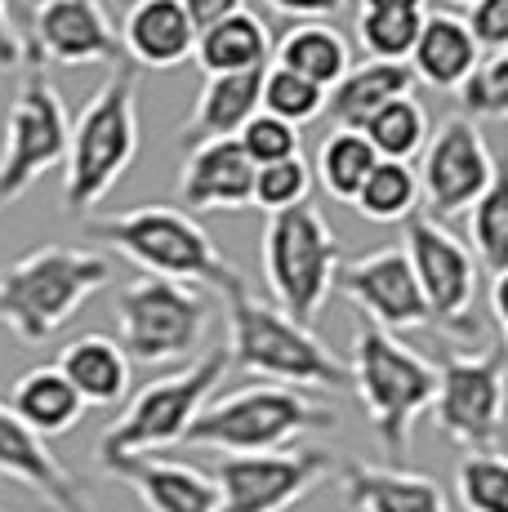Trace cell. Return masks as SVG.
Returning a JSON list of instances; mask_svg holds the SVG:
<instances>
[{"label": "cell", "mask_w": 508, "mask_h": 512, "mask_svg": "<svg viewBox=\"0 0 508 512\" xmlns=\"http://www.w3.org/2000/svg\"><path fill=\"white\" fill-rule=\"evenodd\" d=\"M344 263L339 232L321 219L317 205L268 214V228L259 236V268L272 294V308L286 312L299 326H312L335 290V272Z\"/></svg>", "instance_id": "7"}, {"label": "cell", "mask_w": 508, "mask_h": 512, "mask_svg": "<svg viewBox=\"0 0 508 512\" xmlns=\"http://www.w3.org/2000/svg\"><path fill=\"white\" fill-rule=\"evenodd\" d=\"M344 495L357 512H451L446 490L433 477L388 464H344Z\"/></svg>", "instance_id": "21"}, {"label": "cell", "mask_w": 508, "mask_h": 512, "mask_svg": "<svg viewBox=\"0 0 508 512\" xmlns=\"http://www.w3.org/2000/svg\"><path fill=\"white\" fill-rule=\"evenodd\" d=\"M72 116L58 85L41 67H27L18 98L5 116V143H0V205H14L41 183L45 170L63 165Z\"/></svg>", "instance_id": "10"}, {"label": "cell", "mask_w": 508, "mask_h": 512, "mask_svg": "<svg viewBox=\"0 0 508 512\" xmlns=\"http://www.w3.org/2000/svg\"><path fill=\"white\" fill-rule=\"evenodd\" d=\"M308 192H312V165L299 152L290 161L254 170L250 205H259L263 214H281V210H295V205H308Z\"/></svg>", "instance_id": "37"}, {"label": "cell", "mask_w": 508, "mask_h": 512, "mask_svg": "<svg viewBox=\"0 0 508 512\" xmlns=\"http://www.w3.org/2000/svg\"><path fill=\"white\" fill-rule=\"evenodd\" d=\"M500 174L491 147H486L477 121L468 116H446L437 130H428V143L419 152V201L428 205V219L446 223L455 214H468V205L491 187V179Z\"/></svg>", "instance_id": "13"}, {"label": "cell", "mask_w": 508, "mask_h": 512, "mask_svg": "<svg viewBox=\"0 0 508 512\" xmlns=\"http://www.w3.org/2000/svg\"><path fill=\"white\" fill-rule=\"evenodd\" d=\"M23 45L32 67H94L121 58V36L103 0H36Z\"/></svg>", "instance_id": "16"}, {"label": "cell", "mask_w": 508, "mask_h": 512, "mask_svg": "<svg viewBox=\"0 0 508 512\" xmlns=\"http://www.w3.org/2000/svg\"><path fill=\"white\" fill-rule=\"evenodd\" d=\"M433 423L464 446L468 455L477 450H500L504 432V343H491L482 352H451L437 366V392L428 406Z\"/></svg>", "instance_id": "12"}, {"label": "cell", "mask_w": 508, "mask_h": 512, "mask_svg": "<svg viewBox=\"0 0 508 512\" xmlns=\"http://www.w3.org/2000/svg\"><path fill=\"white\" fill-rule=\"evenodd\" d=\"M424 14H415V9H357V45L366 49V58H379V63H406L419 27H424Z\"/></svg>", "instance_id": "33"}, {"label": "cell", "mask_w": 508, "mask_h": 512, "mask_svg": "<svg viewBox=\"0 0 508 512\" xmlns=\"http://www.w3.org/2000/svg\"><path fill=\"white\" fill-rule=\"evenodd\" d=\"M468 241H473L477 268H486V277H508V187L504 174H495L491 187L468 205Z\"/></svg>", "instance_id": "32"}, {"label": "cell", "mask_w": 508, "mask_h": 512, "mask_svg": "<svg viewBox=\"0 0 508 512\" xmlns=\"http://www.w3.org/2000/svg\"><path fill=\"white\" fill-rule=\"evenodd\" d=\"M459 103H464L468 121H504L508 116V49L500 54H482L477 67L459 85Z\"/></svg>", "instance_id": "36"}, {"label": "cell", "mask_w": 508, "mask_h": 512, "mask_svg": "<svg viewBox=\"0 0 508 512\" xmlns=\"http://www.w3.org/2000/svg\"><path fill=\"white\" fill-rule=\"evenodd\" d=\"M259 85L263 72H237V76H205L197 107L188 116V139L210 143V139H237L241 125L259 112Z\"/></svg>", "instance_id": "27"}, {"label": "cell", "mask_w": 508, "mask_h": 512, "mask_svg": "<svg viewBox=\"0 0 508 512\" xmlns=\"http://www.w3.org/2000/svg\"><path fill=\"white\" fill-rule=\"evenodd\" d=\"M139 156V67L121 63L72 121L63 156V210L90 214Z\"/></svg>", "instance_id": "3"}, {"label": "cell", "mask_w": 508, "mask_h": 512, "mask_svg": "<svg viewBox=\"0 0 508 512\" xmlns=\"http://www.w3.org/2000/svg\"><path fill=\"white\" fill-rule=\"evenodd\" d=\"M5 406L14 410V415L23 419L41 441L72 432L85 415L81 397H76V388L58 374V366H32L14 388H9Z\"/></svg>", "instance_id": "26"}, {"label": "cell", "mask_w": 508, "mask_h": 512, "mask_svg": "<svg viewBox=\"0 0 508 512\" xmlns=\"http://www.w3.org/2000/svg\"><path fill=\"white\" fill-rule=\"evenodd\" d=\"M339 410L317 401L312 392L277 388V383H250L228 397L201 406L179 446L219 450V455H277L290 450L304 432L335 428Z\"/></svg>", "instance_id": "5"}, {"label": "cell", "mask_w": 508, "mask_h": 512, "mask_svg": "<svg viewBox=\"0 0 508 512\" xmlns=\"http://www.w3.org/2000/svg\"><path fill=\"white\" fill-rule=\"evenodd\" d=\"M428 0H361V9H415V14H424Z\"/></svg>", "instance_id": "43"}, {"label": "cell", "mask_w": 508, "mask_h": 512, "mask_svg": "<svg viewBox=\"0 0 508 512\" xmlns=\"http://www.w3.org/2000/svg\"><path fill=\"white\" fill-rule=\"evenodd\" d=\"M116 326H121V352L130 366H174L201 348L210 330V303L197 285L139 277L116 299Z\"/></svg>", "instance_id": "9"}, {"label": "cell", "mask_w": 508, "mask_h": 512, "mask_svg": "<svg viewBox=\"0 0 508 512\" xmlns=\"http://www.w3.org/2000/svg\"><path fill=\"white\" fill-rule=\"evenodd\" d=\"M219 294L228 303V370L299 392L348 383V366L312 334V326H299L268 299L250 294L246 277L228 281Z\"/></svg>", "instance_id": "1"}, {"label": "cell", "mask_w": 508, "mask_h": 512, "mask_svg": "<svg viewBox=\"0 0 508 512\" xmlns=\"http://www.w3.org/2000/svg\"><path fill=\"white\" fill-rule=\"evenodd\" d=\"M0 477L18 481V486L36 490L41 499H50L54 512H85L81 481L72 477V468L50 450V441H41L14 410L0 401Z\"/></svg>", "instance_id": "17"}, {"label": "cell", "mask_w": 508, "mask_h": 512, "mask_svg": "<svg viewBox=\"0 0 508 512\" xmlns=\"http://www.w3.org/2000/svg\"><path fill=\"white\" fill-rule=\"evenodd\" d=\"M54 366L76 388L85 410L121 406L125 392H130V357H125L121 343L107 339V334H81V339L63 343Z\"/></svg>", "instance_id": "22"}, {"label": "cell", "mask_w": 508, "mask_h": 512, "mask_svg": "<svg viewBox=\"0 0 508 512\" xmlns=\"http://www.w3.org/2000/svg\"><path fill=\"white\" fill-rule=\"evenodd\" d=\"M455 499L464 512H508V464L500 450H477L459 459Z\"/></svg>", "instance_id": "35"}, {"label": "cell", "mask_w": 508, "mask_h": 512, "mask_svg": "<svg viewBox=\"0 0 508 512\" xmlns=\"http://www.w3.org/2000/svg\"><path fill=\"white\" fill-rule=\"evenodd\" d=\"M237 147L246 152V161L254 170H263V165H277V161L299 156V130L286 121H277V116H268V112H254L250 121L241 125Z\"/></svg>", "instance_id": "38"}, {"label": "cell", "mask_w": 508, "mask_h": 512, "mask_svg": "<svg viewBox=\"0 0 508 512\" xmlns=\"http://www.w3.org/2000/svg\"><path fill=\"white\" fill-rule=\"evenodd\" d=\"M277 67L304 76L317 90H330L339 76L353 67V49H348L344 32L330 23H295L277 41Z\"/></svg>", "instance_id": "28"}, {"label": "cell", "mask_w": 508, "mask_h": 512, "mask_svg": "<svg viewBox=\"0 0 508 512\" xmlns=\"http://www.w3.org/2000/svg\"><path fill=\"white\" fill-rule=\"evenodd\" d=\"M335 472L326 450H277V455H223L214 468L219 512H286L304 504Z\"/></svg>", "instance_id": "14"}, {"label": "cell", "mask_w": 508, "mask_h": 512, "mask_svg": "<svg viewBox=\"0 0 508 512\" xmlns=\"http://www.w3.org/2000/svg\"><path fill=\"white\" fill-rule=\"evenodd\" d=\"M223 374H228V352L214 348L192 361V366L139 388L134 401L125 406V415L116 419L99 437V446H94L99 468L112 464V459H125V455H156V450H165V446H179L183 432L192 428V419L201 415V406L223 383Z\"/></svg>", "instance_id": "8"}, {"label": "cell", "mask_w": 508, "mask_h": 512, "mask_svg": "<svg viewBox=\"0 0 508 512\" xmlns=\"http://www.w3.org/2000/svg\"><path fill=\"white\" fill-rule=\"evenodd\" d=\"M254 187V165L237 139H210L197 143L183 165L179 179V201L192 210H246Z\"/></svg>", "instance_id": "20"}, {"label": "cell", "mask_w": 508, "mask_h": 512, "mask_svg": "<svg viewBox=\"0 0 508 512\" xmlns=\"http://www.w3.org/2000/svg\"><path fill=\"white\" fill-rule=\"evenodd\" d=\"M183 9H188V18H192V27H210V23H219V18H228V14H241L246 9V0H179Z\"/></svg>", "instance_id": "42"}, {"label": "cell", "mask_w": 508, "mask_h": 512, "mask_svg": "<svg viewBox=\"0 0 508 512\" xmlns=\"http://www.w3.org/2000/svg\"><path fill=\"white\" fill-rule=\"evenodd\" d=\"M477 58H482V49L473 45L464 18L437 9V14H424V27H419L406 67H410V76H415V81L455 94L459 85H464V76L477 67Z\"/></svg>", "instance_id": "23"}, {"label": "cell", "mask_w": 508, "mask_h": 512, "mask_svg": "<svg viewBox=\"0 0 508 512\" xmlns=\"http://www.w3.org/2000/svg\"><path fill=\"white\" fill-rule=\"evenodd\" d=\"M361 139L375 147L379 161L410 165V156H419V152H424V143H428V112H424V103H419L415 94L384 103L366 125H361Z\"/></svg>", "instance_id": "30"}, {"label": "cell", "mask_w": 508, "mask_h": 512, "mask_svg": "<svg viewBox=\"0 0 508 512\" xmlns=\"http://www.w3.org/2000/svg\"><path fill=\"white\" fill-rule=\"evenodd\" d=\"M116 36H121V54L139 72H170L188 63L197 45V27L179 0H134Z\"/></svg>", "instance_id": "18"}, {"label": "cell", "mask_w": 508, "mask_h": 512, "mask_svg": "<svg viewBox=\"0 0 508 512\" xmlns=\"http://www.w3.org/2000/svg\"><path fill=\"white\" fill-rule=\"evenodd\" d=\"M268 5L290 23H330L348 9V0H268Z\"/></svg>", "instance_id": "40"}, {"label": "cell", "mask_w": 508, "mask_h": 512, "mask_svg": "<svg viewBox=\"0 0 508 512\" xmlns=\"http://www.w3.org/2000/svg\"><path fill=\"white\" fill-rule=\"evenodd\" d=\"M107 477H121L148 512H219V490L210 472L156 455H125L103 464Z\"/></svg>", "instance_id": "19"}, {"label": "cell", "mask_w": 508, "mask_h": 512, "mask_svg": "<svg viewBox=\"0 0 508 512\" xmlns=\"http://www.w3.org/2000/svg\"><path fill=\"white\" fill-rule=\"evenodd\" d=\"M406 94H415V76H410L406 63L366 58V63H353L326 90V112H330V121H335V130H361L379 107L393 103V98H406Z\"/></svg>", "instance_id": "24"}, {"label": "cell", "mask_w": 508, "mask_h": 512, "mask_svg": "<svg viewBox=\"0 0 508 512\" xmlns=\"http://www.w3.org/2000/svg\"><path fill=\"white\" fill-rule=\"evenodd\" d=\"M107 281H112L107 254L90 245H41L0 272V326L18 343H45Z\"/></svg>", "instance_id": "4"}, {"label": "cell", "mask_w": 508, "mask_h": 512, "mask_svg": "<svg viewBox=\"0 0 508 512\" xmlns=\"http://www.w3.org/2000/svg\"><path fill=\"white\" fill-rule=\"evenodd\" d=\"M451 5H473V0H451Z\"/></svg>", "instance_id": "44"}, {"label": "cell", "mask_w": 508, "mask_h": 512, "mask_svg": "<svg viewBox=\"0 0 508 512\" xmlns=\"http://www.w3.org/2000/svg\"><path fill=\"white\" fill-rule=\"evenodd\" d=\"M18 67H32L27 63V45L23 36L14 32V18H9V0H0V72H18Z\"/></svg>", "instance_id": "41"}, {"label": "cell", "mask_w": 508, "mask_h": 512, "mask_svg": "<svg viewBox=\"0 0 508 512\" xmlns=\"http://www.w3.org/2000/svg\"><path fill=\"white\" fill-rule=\"evenodd\" d=\"M353 210L370 223H406L419 210V179L415 165L402 161H375V170L366 174L361 192L353 196Z\"/></svg>", "instance_id": "31"}, {"label": "cell", "mask_w": 508, "mask_h": 512, "mask_svg": "<svg viewBox=\"0 0 508 512\" xmlns=\"http://www.w3.org/2000/svg\"><path fill=\"white\" fill-rule=\"evenodd\" d=\"M344 366L361 410H366L370 428H375L379 446L388 455V468H406L415 423L433 406L437 366L419 348H410L406 339L370 326L366 317H357L353 361H344Z\"/></svg>", "instance_id": "2"}, {"label": "cell", "mask_w": 508, "mask_h": 512, "mask_svg": "<svg viewBox=\"0 0 508 512\" xmlns=\"http://www.w3.org/2000/svg\"><path fill=\"white\" fill-rule=\"evenodd\" d=\"M375 147L361 139V130H335L326 134L317 147V161H312V183H321V192L330 201L353 205V196L361 192L366 174L375 170Z\"/></svg>", "instance_id": "29"}, {"label": "cell", "mask_w": 508, "mask_h": 512, "mask_svg": "<svg viewBox=\"0 0 508 512\" xmlns=\"http://www.w3.org/2000/svg\"><path fill=\"white\" fill-rule=\"evenodd\" d=\"M259 112H268V116H277V121L304 130L308 121H317V116L326 112V90H317L312 81L286 72V67H263Z\"/></svg>", "instance_id": "34"}, {"label": "cell", "mask_w": 508, "mask_h": 512, "mask_svg": "<svg viewBox=\"0 0 508 512\" xmlns=\"http://www.w3.org/2000/svg\"><path fill=\"white\" fill-rule=\"evenodd\" d=\"M335 290L353 303L357 317H366L370 326L397 334V339H402L406 330L428 326L424 294H419V281H415V272H410L402 245L370 250V254H361V259L339 263Z\"/></svg>", "instance_id": "15"}, {"label": "cell", "mask_w": 508, "mask_h": 512, "mask_svg": "<svg viewBox=\"0 0 508 512\" xmlns=\"http://www.w3.org/2000/svg\"><path fill=\"white\" fill-rule=\"evenodd\" d=\"M410 272L419 281L428 308V326L446 330L451 339H477L482 321L473 317L477 303V259L468 254V245L446 228V223L428 219L424 210H415L406 219V245H402Z\"/></svg>", "instance_id": "11"}, {"label": "cell", "mask_w": 508, "mask_h": 512, "mask_svg": "<svg viewBox=\"0 0 508 512\" xmlns=\"http://www.w3.org/2000/svg\"><path fill=\"white\" fill-rule=\"evenodd\" d=\"M272 54V36L268 23L250 9L241 14H228L219 23L201 27L197 45H192V58L205 76H237V72H263Z\"/></svg>", "instance_id": "25"}, {"label": "cell", "mask_w": 508, "mask_h": 512, "mask_svg": "<svg viewBox=\"0 0 508 512\" xmlns=\"http://www.w3.org/2000/svg\"><path fill=\"white\" fill-rule=\"evenodd\" d=\"M464 27L482 54H500L508 49V0H473Z\"/></svg>", "instance_id": "39"}, {"label": "cell", "mask_w": 508, "mask_h": 512, "mask_svg": "<svg viewBox=\"0 0 508 512\" xmlns=\"http://www.w3.org/2000/svg\"><path fill=\"white\" fill-rule=\"evenodd\" d=\"M85 236L107 241L134 268H143V277H165L183 285L205 281L214 290H223L228 281L241 277L219 254L214 236L179 205H143V210L130 214H112V219H90Z\"/></svg>", "instance_id": "6"}]
</instances>
